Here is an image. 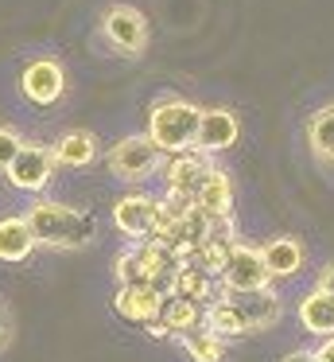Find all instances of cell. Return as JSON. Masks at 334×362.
Listing matches in <instances>:
<instances>
[{
  "mask_svg": "<svg viewBox=\"0 0 334 362\" xmlns=\"http://www.w3.org/2000/svg\"><path fill=\"white\" fill-rule=\"evenodd\" d=\"M198 320H202V308L183 296H167L160 308V323L167 327V335H183V331L198 327Z\"/></svg>",
  "mask_w": 334,
  "mask_h": 362,
  "instance_id": "21",
  "label": "cell"
},
{
  "mask_svg": "<svg viewBox=\"0 0 334 362\" xmlns=\"http://www.w3.org/2000/svg\"><path fill=\"white\" fill-rule=\"evenodd\" d=\"M51 156H54V164L85 168V164H93V156H97V136L85 133V129H70V133H62L59 141H54Z\"/></svg>",
  "mask_w": 334,
  "mask_h": 362,
  "instance_id": "15",
  "label": "cell"
},
{
  "mask_svg": "<svg viewBox=\"0 0 334 362\" xmlns=\"http://www.w3.org/2000/svg\"><path fill=\"white\" fill-rule=\"evenodd\" d=\"M261 253V265L268 276H292L303 269V245L295 242V238H272Z\"/></svg>",
  "mask_w": 334,
  "mask_h": 362,
  "instance_id": "14",
  "label": "cell"
},
{
  "mask_svg": "<svg viewBox=\"0 0 334 362\" xmlns=\"http://www.w3.org/2000/svg\"><path fill=\"white\" fill-rule=\"evenodd\" d=\"M241 136V121L233 110H202L198 113V133H194V152L210 156V152L233 148Z\"/></svg>",
  "mask_w": 334,
  "mask_h": 362,
  "instance_id": "7",
  "label": "cell"
},
{
  "mask_svg": "<svg viewBox=\"0 0 334 362\" xmlns=\"http://www.w3.org/2000/svg\"><path fill=\"white\" fill-rule=\"evenodd\" d=\"M315 288H323V292H330V296H334V265H326L323 273H318V284H315Z\"/></svg>",
  "mask_w": 334,
  "mask_h": 362,
  "instance_id": "28",
  "label": "cell"
},
{
  "mask_svg": "<svg viewBox=\"0 0 334 362\" xmlns=\"http://www.w3.org/2000/svg\"><path fill=\"white\" fill-rule=\"evenodd\" d=\"M272 276L264 273L261 265V253L253 250V245H241L233 242L229 250V265H225V273L217 276V284H222L225 292H256V288H268Z\"/></svg>",
  "mask_w": 334,
  "mask_h": 362,
  "instance_id": "6",
  "label": "cell"
},
{
  "mask_svg": "<svg viewBox=\"0 0 334 362\" xmlns=\"http://www.w3.org/2000/svg\"><path fill=\"white\" fill-rule=\"evenodd\" d=\"M23 222L31 226L35 245H51V250H82L97 234V222H93L90 211H78V206H66V203H51V199L31 203Z\"/></svg>",
  "mask_w": 334,
  "mask_h": 362,
  "instance_id": "1",
  "label": "cell"
},
{
  "mask_svg": "<svg viewBox=\"0 0 334 362\" xmlns=\"http://www.w3.org/2000/svg\"><path fill=\"white\" fill-rule=\"evenodd\" d=\"M160 164H163V152L148 141V133L124 136V141H117L113 152H109V168H113V175L117 180H129V183L148 180Z\"/></svg>",
  "mask_w": 334,
  "mask_h": 362,
  "instance_id": "3",
  "label": "cell"
},
{
  "mask_svg": "<svg viewBox=\"0 0 334 362\" xmlns=\"http://www.w3.org/2000/svg\"><path fill=\"white\" fill-rule=\"evenodd\" d=\"M284 362H318V358H315V351H292Z\"/></svg>",
  "mask_w": 334,
  "mask_h": 362,
  "instance_id": "29",
  "label": "cell"
},
{
  "mask_svg": "<svg viewBox=\"0 0 334 362\" xmlns=\"http://www.w3.org/2000/svg\"><path fill=\"white\" fill-rule=\"evenodd\" d=\"M315 358H318V362H334V335H326L323 343H318Z\"/></svg>",
  "mask_w": 334,
  "mask_h": 362,
  "instance_id": "27",
  "label": "cell"
},
{
  "mask_svg": "<svg viewBox=\"0 0 334 362\" xmlns=\"http://www.w3.org/2000/svg\"><path fill=\"white\" fill-rule=\"evenodd\" d=\"M198 105H191L186 98H160L148 113V141L163 152V156H183L194 152V133H198Z\"/></svg>",
  "mask_w": 334,
  "mask_h": 362,
  "instance_id": "2",
  "label": "cell"
},
{
  "mask_svg": "<svg viewBox=\"0 0 334 362\" xmlns=\"http://www.w3.org/2000/svg\"><path fill=\"white\" fill-rule=\"evenodd\" d=\"M101 28H105L109 43H113L121 55H144L148 20L140 8H132V4H113V8H105V16H101Z\"/></svg>",
  "mask_w": 334,
  "mask_h": 362,
  "instance_id": "4",
  "label": "cell"
},
{
  "mask_svg": "<svg viewBox=\"0 0 334 362\" xmlns=\"http://www.w3.org/2000/svg\"><path fill=\"white\" fill-rule=\"evenodd\" d=\"M8 339H12V315H8V308L0 304V346H4Z\"/></svg>",
  "mask_w": 334,
  "mask_h": 362,
  "instance_id": "26",
  "label": "cell"
},
{
  "mask_svg": "<svg viewBox=\"0 0 334 362\" xmlns=\"http://www.w3.org/2000/svg\"><path fill=\"white\" fill-rule=\"evenodd\" d=\"M299 323L311 331V335H318V339L334 335V296L330 292H323V288L307 292L303 304H299Z\"/></svg>",
  "mask_w": 334,
  "mask_h": 362,
  "instance_id": "17",
  "label": "cell"
},
{
  "mask_svg": "<svg viewBox=\"0 0 334 362\" xmlns=\"http://www.w3.org/2000/svg\"><path fill=\"white\" fill-rule=\"evenodd\" d=\"M8 180H12V187L20 191H43L47 183L54 180V156L51 148H43V144H20V152H16V160L4 168Z\"/></svg>",
  "mask_w": 334,
  "mask_h": 362,
  "instance_id": "5",
  "label": "cell"
},
{
  "mask_svg": "<svg viewBox=\"0 0 334 362\" xmlns=\"http://www.w3.org/2000/svg\"><path fill=\"white\" fill-rule=\"evenodd\" d=\"M20 133L16 129H8V125H0V172H4L8 164L16 160V152H20Z\"/></svg>",
  "mask_w": 334,
  "mask_h": 362,
  "instance_id": "25",
  "label": "cell"
},
{
  "mask_svg": "<svg viewBox=\"0 0 334 362\" xmlns=\"http://www.w3.org/2000/svg\"><path fill=\"white\" fill-rule=\"evenodd\" d=\"M171 296L194 300L198 308H206L210 300L217 296V284H214V276H206L198 265H175V281H171Z\"/></svg>",
  "mask_w": 334,
  "mask_h": 362,
  "instance_id": "16",
  "label": "cell"
},
{
  "mask_svg": "<svg viewBox=\"0 0 334 362\" xmlns=\"http://www.w3.org/2000/svg\"><path fill=\"white\" fill-rule=\"evenodd\" d=\"M217 288H222V284H217ZM222 296L237 308V315L245 320L249 335H253V331L272 327V323L280 320V296L272 288H256V292H225L222 288Z\"/></svg>",
  "mask_w": 334,
  "mask_h": 362,
  "instance_id": "9",
  "label": "cell"
},
{
  "mask_svg": "<svg viewBox=\"0 0 334 362\" xmlns=\"http://www.w3.org/2000/svg\"><path fill=\"white\" fill-rule=\"evenodd\" d=\"M113 222H117V230L129 234V238H148L152 234V222H155V199L144 195V191H132V195L117 199Z\"/></svg>",
  "mask_w": 334,
  "mask_h": 362,
  "instance_id": "12",
  "label": "cell"
},
{
  "mask_svg": "<svg viewBox=\"0 0 334 362\" xmlns=\"http://www.w3.org/2000/svg\"><path fill=\"white\" fill-rule=\"evenodd\" d=\"M202 323H206V331H214L217 339H241V335H249L245 320H241L237 308L222 296V288H217V296L202 308Z\"/></svg>",
  "mask_w": 334,
  "mask_h": 362,
  "instance_id": "18",
  "label": "cell"
},
{
  "mask_svg": "<svg viewBox=\"0 0 334 362\" xmlns=\"http://www.w3.org/2000/svg\"><path fill=\"white\" fill-rule=\"evenodd\" d=\"M307 144L323 164H334V105H323V110L311 113L307 121Z\"/></svg>",
  "mask_w": 334,
  "mask_h": 362,
  "instance_id": "20",
  "label": "cell"
},
{
  "mask_svg": "<svg viewBox=\"0 0 334 362\" xmlns=\"http://www.w3.org/2000/svg\"><path fill=\"white\" fill-rule=\"evenodd\" d=\"M229 250H233V238H202L198 245V257L191 261V265H198L206 276H222L225 265H229Z\"/></svg>",
  "mask_w": 334,
  "mask_h": 362,
  "instance_id": "23",
  "label": "cell"
},
{
  "mask_svg": "<svg viewBox=\"0 0 334 362\" xmlns=\"http://www.w3.org/2000/svg\"><path fill=\"white\" fill-rule=\"evenodd\" d=\"M179 339H183L186 354H191L194 362H225V339H217L214 331L191 327V331H183Z\"/></svg>",
  "mask_w": 334,
  "mask_h": 362,
  "instance_id": "22",
  "label": "cell"
},
{
  "mask_svg": "<svg viewBox=\"0 0 334 362\" xmlns=\"http://www.w3.org/2000/svg\"><path fill=\"white\" fill-rule=\"evenodd\" d=\"M194 211L206 214V218H233V183L229 175L222 172V168L210 164L206 180H202V187L191 195Z\"/></svg>",
  "mask_w": 334,
  "mask_h": 362,
  "instance_id": "10",
  "label": "cell"
},
{
  "mask_svg": "<svg viewBox=\"0 0 334 362\" xmlns=\"http://www.w3.org/2000/svg\"><path fill=\"white\" fill-rule=\"evenodd\" d=\"M20 90L35 105H54L62 98V90H66V74H62V66L54 59H35V63L23 66Z\"/></svg>",
  "mask_w": 334,
  "mask_h": 362,
  "instance_id": "8",
  "label": "cell"
},
{
  "mask_svg": "<svg viewBox=\"0 0 334 362\" xmlns=\"http://www.w3.org/2000/svg\"><path fill=\"white\" fill-rule=\"evenodd\" d=\"M144 327H148V335H155V339H163V335H167V327H163V323H160V320H152V323H144Z\"/></svg>",
  "mask_w": 334,
  "mask_h": 362,
  "instance_id": "30",
  "label": "cell"
},
{
  "mask_svg": "<svg viewBox=\"0 0 334 362\" xmlns=\"http://www.w3.org/2000/svg\"><path fill=\"white\" fill-rule=\"evenodd\" d=\"M117 281L121 284H148V269H144V261H140L136 245H129V250L117 257Z\"/></svg>",
  "mask_w": 334,
  "mask_h": 362,
  "instance_id": "24",
  "label": "cell"
},
{
  "mask_svg": "<svg viewBox=\"0 0 334 362\" xmlns=\"http://www.w3.org/2000/svg\"><path fill=\"white\" fill-rule=\"evenodd\" d=\"M113 308H117V315L129 320V323H152V320H160L163 296L152 292L148 284H121L117 296H113Z\"/></svg>",
  "mask_w": 334,
  "mask_h": 362,
  "instance_id": "13",
  "label": "cell"
},
{
  "mask_svg": "<svg viewBox=\"0 0 334 362\" xmlns=\"http://www.w3.org/2000/svg\"><path fill=\"white\" fill-rule=\"evenodd\" d=\"M206 172H210V160L202 156V152H183V156H167V164H163V183H167L171 195L191 199L194 191L202 187Z\"/></svg>",
  "mask_w": 334,
  "mask_h": 362,
  "instance_id": "11",
  "label": "cell"
},
{
  "mask_svg": "<svg viewBox=\"0 0 334 362\" xmlns=\"http://www.w3.org/2000/svg\"><path fill=\"white\" fill-rule=\"evenodd\" d=\"M35 250V238H31V226L23 218H0V261H23Z\"/></svg>",
  "mask_w": 334,
  "mask_h": 362,
  "instance_id": "19",
  "label": "cell"
}]
</instances>
